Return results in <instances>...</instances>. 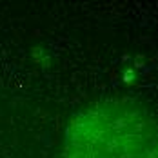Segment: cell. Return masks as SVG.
<instances>
[{
	"instance_id": "obj_1",
	"label": "cell",
	"mask_w": 158,
	"mask_h": 158,
	"mask_svg": "<svg viewBox=\"0 0 158 158\" xmlns=\"http://www.w3.org/2000/svg\"><path fill=\"white\" fill-rule=\"evenodd\" d=\"M58 158H158V116L122 98L87 102L67 118Z\"/></svg>"
}]
</instances>
